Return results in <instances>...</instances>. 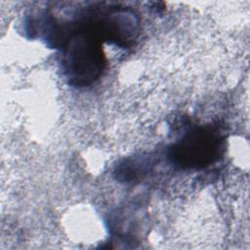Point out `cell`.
<instances>
[{
    "label": "cell",
    "instance_id": "cell-1",
    "mask_svg": "<svg viewBox=\"0 0 250 250\" xmlns=\"http://www.w3.org/2000/svg\"><path fill=\"white\" fill-rule=\"evenodd\" d=\"M104 57L98 38L82 33L68 44L63 68L69 82L75 86H86L98 79L104 67Z\"/></svg>",
    "mask_w": 250,
    "mask_h": 250
},
{
    "label": "cell",
    "instance_id": "cell-2",
    "mask_svg": "<svg viewBox=\"0 0 250 250\" xmlns=\"http://www.w3.org/2000/svg\"><path fill=\"white\" fill-rule=\"evenodd\" d=\"M223 149V138L211 127H199L187 133L171 148V158L184 168L201 169L215 162Z\"/></svg>",
    "mask_w": 250,
    "mask_h": 250
},
{
    "label": "cell",
    "instance_id": "cell-3",
    "mask_svg": "<svg viewBox=\"0 0 250 250\" xmlns=\"http://www.w3.org/2000/svg\"><path fill=\"white\" fill-rule=\"evenodd\" d=\"M139 22L135 15L128 12H115L105 22L106 37L118 45H126L136 38Z\"/></svg>",
    "mask_w": 250,
    "mask_h": 250
},
{
    "label": "cell",
    "instance_id": "cell-4",
    "mask_svg": "<svg viewBox=\"0 0 250 250\" xmlns=\"http://www.w3.org/2000/svg\"><path fill=\"white\" fill-rule=\"evenodd\" d=\"M152 162L148 156H134L124 160L116 168V178L123 182H135L142 179L150 169Z\"/></svg>",
    "mask_w": 250,
    "mask_h": 250
}]
</instances>
